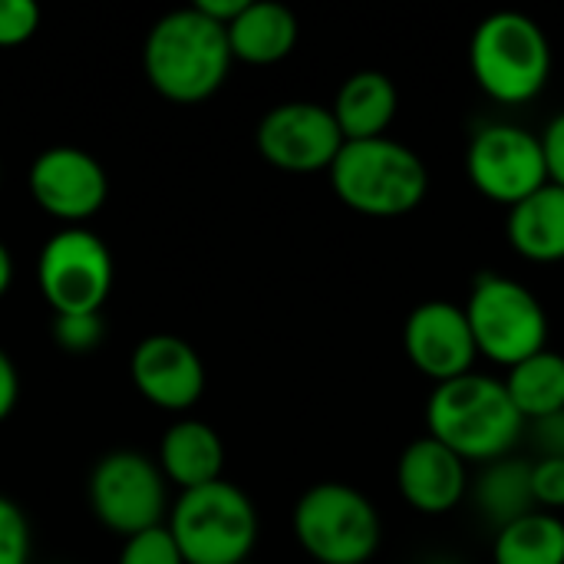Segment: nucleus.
Here are the masks:
<instances>
[{
  "label": "nucleus",
  "mask_w": 564,
  "mask_h": 564,
  "mask_svg": "<svg viewBox=\"0 0 564 564\" xmlns=\"http://www.w3.org/2000/svg\"><path fill=\"white\" fill-rule=\"evenodd\" d=\"M235 56L228 30L208 20L195 3L159 17L142 46L149 86L169 102H202L221 89Z\"/></svg>",
  "instance_id": "1"
},
{
  "label": "nucleus",
  "mask_w": 564,
  "mask_h": 564,
  "mask_svg": "<svg viewBox=\"0 0 564 564\" xmlns=\"http://www.w3.org/2000/svg\"><path fill=\"white\" fill-rule=\"evenodd\" d=\"M426 430L463 463L489 466L512 453L525 433V420L502 380L473 370L433 390L426 403Z\"/></svg>",
  "instance_id": "2"
},
{
  "label": "nucleus",
  "mask_w": 564,
  "mask_h": 564,
  "mask_svg": "<svg viewBox=\"0 0 564 564\" xmlns=\"http://www.w3.org/2000/svg\"><path fill=\"white\" fill-rule=\"evenodd\" d=\"M327 175L334 195L367 218H403L416 212L430 192L426 162L390 135L344 142Z\"/></svg>",
  "instance_id": "3"
},
{
  "label": "nucleus",
  "mask_w": 564,
  "mask_h": 564,
  "mask_svg": "<svg viewBox=\"0 0 564 564\" xmlns=\"http://www.w3.org/2000/svg\"><path fill=\"white\" fill-rule=\"evenodd\" d=\"M469 69L489 99L502 106L532 102L552 79V43L545 26L519 10L482 17L469 40Z\"/></svg>",
  "instance_id": "4"
},
{
  "label": "nucleus",
  "mask_w": 564,
  "mask_h": 564,
  "mask_svg": "<svg viewBox=\"0 0 564 564\" xmlns=\"http://www.w3.org/2000/svg\"><path fill=\"white\" fill-rule=\"evenodd\" d=\"M294 539L317 564H367L383 542L377 506L347 482H317L294 506Z\"/></svg>",
  "instance_id": "5"
},
{
  "label": "nucleus",
  "mask_w": 564,
  "mask_h": 564,
  "mask_svg": "<svg viewBox=\"0 0 564 564\" xmlns=\"http://www.w3.org/2000/svg\"><path fill=\"white\" fill-rule=\"evenodd\" d=\"M169 532L185 564H241L258 542V512L238 486L218 479L178 496Z\"/></svg>",
  "instance_id": "6"
},
{
  "label": "nucleus",
  "mask_w": 564,
  "mask_h": 564,
  "mask_svg": "<svg viewBox=\"0 0 564 564\" xmlns=\"http://www.w3.org/2000/svg\"><path fill=\"white\" fill-rule=\"evenodd\" d=\"M466 317L479 357L506 370L549 347V314L542 301L516 278L492 271L479 274L466 301Z\"/></svg>",
  "instance_id": "7"
},
{
  "label": "nucleus",
  "mask_w": 564,
  "mask_h": 564,
  "mask_svg": "<svg viewBox=\"0 0 564 564\" xmlns=\"http://www.w3.org/2000/svg\"><path fill=\"white\" fill-rule=\"evenodd\" d=\"M36 284L53 314H99L112 291V254L89 228H63L36 258Z\"/></svg>",
  "instance_id": "8"
},
{
  "label": "nucleus",
  "mask_w": 564,
  "mask_h": 564,
  "mask_svg": "<svg viewBox=\"0 0 564 564\" xmlns=\"http://www.w3.org/2000/svg\"><path fill=\"white\" fill-rule=\"evenodd\" d=\"M89 509L112 535L122 539L159 529L169 509L165 476L149 456L116 449L102 456L89 476Z\"/></svg>",
  "instance_id": "9"
},
{
  "label": "nucleus",
  "mask_w": 564,
  "mask_h": 564,
  "mask_svg": "<svg viewBox=\"0 0 564 564\" xmlns=\"http://www.w3.org/2000/svg\"><path fill=\"white\" fill-rule=\"evenodd\" d=\"M466 175L496 205H519L549 185L542 135L516 122L482 126L466 152Z\"/></svg>",
  "instance_id": "10"
},
{
  "label": "nucleus",
  "mask_w": 564,
  "mask_h": 564,
  "mask_svg": "<svg viewBox=\"0 0 564 564\" xmlns=\"http://www.w3.org/2000/svg\"><path fill=\"white\" fill-rule=\"evenodd\" d=\"M254 142L268 165L294 175H311V172H330L347 139L330 106L311 99H291L261 116Z\"/></svg>",
  "instance_id": "11"
},
{
  "label": "nucleus",
  "mask_w": 564,
  "mask_h": 564,
  "mask_svg": "<svg viewBox=\"0 0 564 564\" xmlns=\"http://www.w3.org/2000/svg\"><path fill=\"white\" fill-rule=\"evenodd\" d=\"M30 195L33 202L66 228H83L109 195V178L99 159L76 145L43 149L30 165Z\"/></svg>",
  "instance_id": "12"
},
{
  "label": "nucleus",
  "mask_w": 564,
  "mask_h": 564,
  "mask_svg": "<svg viewBox=\"0 0 564 564\" xmlns=\"http://www.w3.org/2000/svg\"><path fill=\"white\" fill-rule=\"evenodd\" d=\"M403 350L436 387L473 373L479 360L466 307L453 301H423L413 307L403 324Z\"/></svg>",
  "instance_id": "13"
},
{
  "label": "nucleus",
  "mask_w": 564,
  "mask_h": 564,
  "mask_svg": "<svg viewBox=\"0 0 564 564\" xmlns=\"http://www.w3.org/2000/svg\"><path fill=\"white\" fill-rule=\"evenodd\" d=\"M129 377L142 400L159 410L185 413L205 393V364L198 350L175 334H152L135 344Z\"/></svg>",
  "instance_id": "14"
},
{
  "label": "nucleus",
  "mask_w": 564,
  "mask_h": 564,
  "mask_svg": "<svg viewBox=\"0 0 564 564\" xmlns=\"http://www.w3.org/2000/svg\"><path fill=\"white\" fill-rule=\"evenodd\" d=\"M469 463L430 433L413 440L397 463V489L410 509L423 516L453 512L469 492Z\"/></svg>",
  "instance_id": "15"
},
{
  "label": "nucleus",
  "mask_w": 564,
  "mask_h": 564,
  "mask_svg": "<svg viewBox=\"0 0 564 564\" xmlns=\"http://www.w3.org/2000/svg\"><path fill=\"white\" fill-rule=\"evenodd\" d=\"M159 469L165 482L178 486L182 492L212 486L225 469V443L208 423L178 420L159 443Z\"/></svg>",
  "instance_id": "16"
},
{
  "label": "nucleus",
  "mask_w": 564,
  "mask_h": 564,
  "mask_svg": "<svg viewBox=\"0 0 564 564\" xmlns=\"http://www.w3.org/2000/svg\"><path fill=\"white\" fill-rule=\"evenodd\" d=\"M301 26L291 7L278 0H248L238 20L228 26L231 56L248 66H274L297 46Z\"/></svg>",
  "instance_id": "17"
},
{
  "label": "nucleus",
  "mask_w": 564,
  "mask_h": 564,
  "mask_svg": "<svg viewBox=\"0 0 564 564\" xmlns=\"http://www.w3.org/2000/svg\"><path fill=\"white\" fill-rule=\"evenodd\" d=\"M397 106H400V93L387 73L357 69L340 83L330 112L347 142H364V139L387 135L397 116Z\"/></svg>",
  "instance_id": "18"
},
{
  "label": "nucleus",
  "mask_w": 564,
  "mask_h": 564,
  "mask_svg": "<svg viewBox=\"0 0 564 564\" xmlns=\"http://www.w3.org/2000/svg\"><path fill=\"white\" fill-rule=\"evenodd\" d=\"M509 245L539 264L564 261V188L549 182L525 202L509 208L506 218Z\"/></svg>",
  "instance_id": "19"
},
{
  "label": "nucleus",
  "mask_w": 564,
  "mask_h": 564,
  "mask_svg": "<svg viewBox=\"0 0 564 564\" xmlns=\"http://www.w3.org/2000/svg\"><path fill=\"white\" fill-rule=\"evenodd\" d=\"M506 390L522 413L525 426L564 410V357L555 350H542L506 373Z\"/></svg>",
  "instance_id": "20"
},
{
  "label": "nucleus",
  "mask_w": 564,
  "mask_h": 564,
  "mask_svg": "<svg viewBox=\"0 0 564 564\" xmlns=\"http://www.w3.org/2000/svg\"><path fill=\"white\" fill-rule=\"evenodd\" d=\"M473 499L496 529L535 512L539 506L532 496V463L512 456L489 463L473 486Z\"/></svg>",
  "instance_id": "21"
},
{
  "label": "nucleus",
  "mask_w": 564,
  "mask_h": 564,
  "mask_svg": "<svg viewBox=\"0 0 564 564\" xmlns=\"http://www.w3.org/2000/svg\"><path fill=\"white\" fill-rule=\"evenodd\" d=\"M496 564H564V522L555 512H529L502 529L492 542Z\"/></svg>",
  "instance_id": "22"
},
{
  "label": "nucleus",
  "mask_w": 564,
  "mask_h": 564,
  "mask_svg": "<svg viewBox=\"0 0 564 564\" xmlns=\"http://www.w3.org/2000/svg\"><path fill=\"white\" fill-rule=\"evenodd\" d=\"M119 564H185L169 525L139 532L132 539H122V552H119Z\"/></svg>",
  "instance_id": "23"
},
{
  "label": "nucleus",
  "mask_w": 564,
  "mask_h": 564,
  "mask_svg": "<svg viewBox=\"0 0 564 564\" xmlns=\"http://www.w3.org/2000/svg\"><path fill=\"white\" fill-rule=\"evenodd\" d=\"M53 337L66 354H89L106 337L102 314H56L53 317Z\"/></svg>",
  "instance_id": "24"
},
{
  "label": "nucleus",
  "mask_w": 564,
  "mask_h": 564,
  "mask_svg": "<svg viewBox=\"0 0 564 564\" xmlns=\"http://www.w3.org/2000/svg\"><path fill=\"white\" fill-rule=\"evenodd\" d=\"M30 562V525L17 502L0 496V564Z\"/></svg>",
  "instance_id": "25"
},
{
  "label": "nucleus",
  "mask_w": 564,
  "mask_h": 564,
  "mask_svg": "<svg viewBox=\"0 0 564 564\" xmlns=\"http://www.w3.org/2000/svg\"><path fill=\"white\" fill-rule=\"evenodd\" d=\"M40 26V7L33 0H0V46L26 43Z\"/></svg>",
  "instance_id": "26"
},
{
  "label": "nucleus",
  "mask_w": 564,
  "mask_h": 564,
  "mask_svg": "<svg viewBox=\"0 0 564 564\" xmlns=\"http://www.w3.org/2000/svg\"><path fill=\"white\" fill-rule=\"evenodd\" d=\"M532 496L542 512H562L564 509V459L542 456L532 463Z\"/></svg>",
  "instance_id": "27"
},
{
  "label": "nucleus",
  "mask_w": 564,
  "mask_h": 564,
  "mask_svg": "<svg viewBox=\"0 0 564 564\" xmlns=\"http://www.w3.org/2000/svg\"><path fill=\"white\" fill-rule=\"evenodd\" d=\"M539 135H542V149H545L549 182L564 188V112H558Z\"/></svg>",
  "instance_id": "28"
},
{
  "label": "nucleus",
  "mask_w": 564,
  "mask_h": 564,
  "mask_svg": "<svg viewBox=\"0 0 564 564\" xmlns=\"http://www.w3.org/2000/svg\"><path fill=\"white\" fill-rule=\"evenodd\" d=\"M532 433H535V443H539V459L549 456V459H564V410L555 416H545V420H535L529 423Z\"/></svg>",
  "instance_id": "29"
},
{
  "label": "nucleus",
  "mask_w": 564,
  "mask_h": 564,
  "mask_svg": "<svg viewBox=\"0 0 564 564\" xmlns=\"http://www.w3.org/2000/svg\"><path fill=\"white\" fill-rule=\"evenodd\" d=\"M17 397H20V377H17V367H13V360L0 350V423L13 413Z\"/></svg>",
  "instance_id": "30"
},
{
  "label": "nucleus",
  "mask_w": 564,
  "mask_h": 564,
  "mask_svg": "<svg viewBox=\"0 0 564 564\" xmlns=\"http://www.w3.org/2000/svg\"><path fill=\"white\" fill-rule=\"evenodd\" d=\"M195 7L208 17V20H215V23H221L225 30L238 20V13L248 7V0H195Z\"/></svg>",
  "instance_id": "31"
},
{
  "label": "nucleus",
  "mask_w": 564,
  "mask_h": 564,
  "mask_svg": "<svg viewBox=\"0 0 564 564\" xmlns=\"http://www.w3.org/2000/svg\"><path fill=\"white\" fill-rule=\"evenodd\" d=\"M10 281H13V258H10L7 245L0 241V297L10 291Z\"/></svg>",
  "instance_id": "32"
},
{
  "label": "nucleus",
  "mask_w": 564,
  "mask_h": 564,
  "mask_svg": "<svg viewBox=\"0 0 564 564\" xmlns=\"http://www.w3.org/2000/svg\"><path fill=\"white\" fill-rule=\"evenodd\" d=\"M241 564H248V562H241Z\"/></svg>",
  "instance_id": "33"
}]
</instances>
